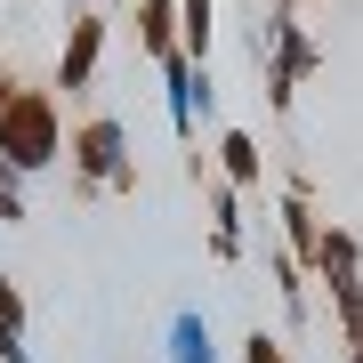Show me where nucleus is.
Returning <instances> with one entry per match:
<instances>
[{"label":"nucleus","mask_w":363,"mask_h":363,"mask_svg":"<svg viewBox=\"0 0 363 363\" xmlns=\"http://www.w3.org/2000/svg\"><path fill=\"white\" fill-rule=\"evenodd\" d=\"M138 49L154 57H178V0H138Z\"/></svg>","instance_id":"9d476101"},{"label":"nucleus","mask_w":363,"mask_h":363,"mask_svg":"<svg viewBox=\"0 0 363 363\" xmlns=\"http://www.w3.org/2000/svg\"><path fill=\"white\" fill-rule=\"evenodd\" d=\"M16 218H25V178L0 162V226H16Z\"/></svg>","instance_id":"f8f14e48"},{"label":"nucleus","mask_w":363,"mask_h":363,"mask_svg":"<svg viewBox=\"0 0 363 363\" xmlns=\"http://www.w3.org/2000/svg\"><path fill=\"white\" fill-rule=\"evenodd\" d=\"M274 9H291V16H298V9H307V0H274Z\"/></svg>","instance_id":"2eb2a0df"},{"label":"nucleus","mask_w":363,"mask_h":363,"mask_svg":"<svg viewBox=\"0 0 363 363\" xmlns=\"http://www.w3.org/2000/svg\"><path fill=\"white\" fill-rule=\"evenodd\" d=\"M105 33H113V25H105L97 9H81V16H73L65 49H57V81H49V89H65V97L89 89V81H97V57H105Z\"/></svg>","instance_id":"20e7f679"},{"label":"nucleus","mask_w":363,"mask_h":363,"mask_svg":"<svg viewBox=\"0 0 363 363\" xmlns=\"http://www.w3.org/2000/svg\"><path fill=\"white\" fill-rule=\"evenodd\" d=\"M65 154V113H57L49 89H25L16 73H0V162L16 169V178H33V169H49Z\"/></svg>","instance_id":"f257e3e1"},{"label":"nucleus","mask_w":363,"mask_h":363,"mask_svg":"<svg viewBox=\"0 0 363 363\" xmlns=\"http://www.w3.org/2000/svg\"><path fill=\"white\" fill-rule=\"evenodd\" d=\"M218 178L234 186V194H259L267 186V154H259L250 130H218Z\"/></svg>","instance_id":"423d86ee"},{"label":"nucleus","mask_w":363,"mask_h":363,"mask_svg":"<svg viewBox=\"0 0 363 363\" xmlns=\"http://www.w3.org/2000/svg\"><path fill=\"white\" fill-rule=\"evenodd\" d=\"M242 363H291V355H283L274 331H250V339H242Z\"/></svg>","instance_id":"ddd939ff"},{"label":"nucleus","mask_w":363,"mask_h":363,"mask_svg":"<svg viewBox=\"0 0 363 363\" xmlns=\"http://www.w3.org/2000/svg\"><path fill=\"white\" fill-rule=\"evenodd\" d=\"M347 363H363V339H347Z\"/></svg>","instance_id":"4468645a"},{"label":"nucleus","mask_w":363,"mask_h":363,"mask_svg":"<svg viewBox=\"0 0 363 363\" xmlns=\"http://www.w3.org/2000/svg\"><path fill=\"white\" fill-rule=\"evenodd\" d=\"M162 363H218V347H210V315H202V307H178V315H169Z\"/></svg>","instance_id":"0eeeda50"},{"label":"nucleus","mask_w":363,"mask_h":363,"mask_svg":"<svg viewBox=\"0 0 363 363\" xmlns=\"http://www.w3.org/2000/svg\"><path fill=\"white\" fill-rule=\"evenodd\" d=\"M73 178H81V194H138V154L113 113L73 121Z\"/></svg>","instance_id":"f03ea898"},{"label":"nucleus","mask_w":363,"mask_h":363,"mask_svg":"<svg viewBox=\"0 0 363 363\" xmlns=\"http://www.w3.org/2000/svg\"><path fill=\"white\" fill-rule=\"evenodd\" d=\"M259 57H267V105H274V113H291L298 81H307L315 65H323V49L307 40V25H298L291 9H274V25L259 33Z\"/></svg>","instance_id":"7ed1b4c3"},{"label":"nucleus","mask_w":363,"mask_h":363,"mask_svg":"<svg viewBox=\"0 0 363 363\" xmlns=\"http://www.w3.org/2000/svg\"><path fill=\"white\" fill-rule=\"evenodd\" d=\"M355 339H363V315H355Z\"/></svg>","instance_id":"f3484780"},{"label":"nucleus","mask_w":363,"mask_h":363,"mask_svg":"<svg viewBox=\"0 0 363 363\" xmlns=\"http://www.w3.org/2000/svg\"><path fill=\"white\" fill-rule=\"evenodd\" d=\"M202 186H210V250L234 267L242 259V194H234L226 178H202Z\"/></svg>","instance_id":"6e6552de"},{"label":"nucleus","mask_w":363,"mask_h":363,"mask_svg":"<svg viewBox=\"0 0 363 363\" xmlns=\"http://www.w3.org/2000/svg\"><path fill=\"white\" fill-rule=\"evenodd\" d=\"M315 234H323V210H315V194H307V178H291V194H283V250H291L298 267H307Z\"/></svg>","instance_id":"1a4fd4ad"},{"label":"nucleus","mask_w":363,"mask_h":363,"mask_svg":"<svg viewBox=\"0 0 363 363\" xmlns=\"http://www.w3.org/2000/svg\"><path fill=\"white\" fill-rule=\"evenodd\" d=\"M0 298H16V283H9V274H0Z\"/></svg>","instance_id":"dca6fc26"},{"label":"nucleus","mask_w":363,"mask_h":363,"mask_svg":"<svg viewBox=\"0 0 363 363\" xmlns=\"http://www.w3.org/2000/svg\"><path fill=\"white\" fill-rule=\"evenodd\" d=\"M178 57L210 65V0H178Z\"/></svg>","instance_id":"9b49d317"},{"label":"nucleus","mask_w":363,"mask_h":363,"mask_svg":"<svg viewBox=\"0 0 363 363\" xmlns=\"http://www.w3.org/2000/svg\"><path fill=\"white\" fill-rule=\"evenodd\" d=\"M162 81H169V130H178L186 145H194V121H210V65H194V57H162Z\"/></svg>","instance_id":"39448f33"}]
</instances>
